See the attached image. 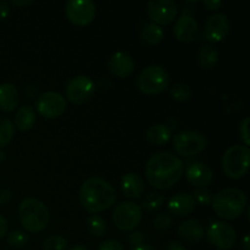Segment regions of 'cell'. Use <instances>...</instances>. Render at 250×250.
I'll use <instances>...</instances> for the list:
<instances>
[{"instance_id": "obj_10", "label": "cell", "mask_w": 250, "mask_h": 250, "mask_svg": "<svg viewBox=\"0 0 250 250\" xmlns=\"http://www.w3.org/2000/svg\"><path fill=\"white\" fill-rule=\"evenodd\" d=\"M66 16L76 26H87L94 20L97 7L90 0H70L65 7Z\"/></svg>"}, {"instance_id": "obj_35", "label": "cell", "mask_w": 250, "mask_h": 250, "mask_svg": "<svg viewBox=\"0 0 250 250\" xmlns=\"http://www.w3.org/2000/svg\"><path fill=\"white\" fill-rule=\"evenodd\" d=\"M98 250H125L122 244L120 242L110 239V241H105L104 243L100 244L99 249Z\"/></svg>"}, {"instance_id": "obj_25", "label": "cell", "mask_w": 250, "mask_h": 250, "mask_svg": "<svg viewBox=\"0 0 250 250\" xmlns=\"http://www.w3.org/2000/svg\"><path fill=\"white\" fill-rule=\"evenodd\" d=\"M217 60H219V53H217L216 48H214L211 44H207L199 50L198 62L202 68H205V70L212 68L216 65Z\"/></svg>"}, {"instance_id": "obj_24", "label": "cell", "mask_w": 250, "mask_h": 250, "mask_svg": "<svg viewBox=\"0 0 250 250\" xmlns=\"http://www.w3.org/2000/svg\"><path fill=\"white\" fill-rule=\"evenodd\" d=\"M146 138L151 144L163 146L166 144L171 138V132L165 125H153L146 132Z\"/></svg>"}, {"instance_id": "obj_20", "label": "cell", "mask_w": 250, "mask_h": 250, "mask_svg": "<svg viewBox=\"0 0 250 250\" xmlns=\"http://www.w3.org/2000/svg\"><path fill=\"white\" fill-rule=\"evenodd\" d=\"M178 237L187 243H197L204 237V227L195 220H187L178 227Z\"/></svg>"}, {"instance_id": "obj_27", "label": "cell", "mask_w": 250, "mask_h": 250, "mask_svg": "<svg viewBox=\"0 0 250 250\" xmlns=\"http://www.w3.org/2000/svg\"><path fill=\"white\" fill-rule=\"evenodd\" d=\"M170 94L176 102H187L192 98V88L187 83H176L170 89Z\"/></svg>"}, {"instance_id": "obj_21", "label": "cell", "mask_w": 250, "mask_h": 250, "mask_svg": "<svg viewBox=\"0 0 250 250\" xmlns=\"http://www.w3.org/2000/svg\"><path fill=\"white\" fill-rule=\"evenodd\" d=\"M19 105V92L11 83L0 84V110L10 112Z\"/></svg>"}, {"instance_id": "obj_12", "label": "cell", "mask_w": 250, "mask_h": 250, "mask_svg": "<svg viewBox=\"0 0 250 250\" xmlns=\"http://www.w3.org/2000/svg\"><path fill=\"white\" fill-rule=\"evenodd\" d=\"M36 107L43 117L56 119L65 112L66 100L60 93L46 92L37 99Z\"/></svg>"}, {"instance_id": "obj_43", "label": "cell", "mask_w": 250, "mask_h": 250, "mask_svg": "<svg viewBox=\"0 0 250 250\" xmlns=\"http://www.w3.org/2000/svg\"><path fill=\"white\" fill-rule=\"evenodd\" d=\"M132 250H158V249L153 248V247L150 246H139V247H136V248H133Z\"/></svg>"}, {"instance_id": "obj_17", "label": "cell", "mask_w": 250, "mask_h": 250, "mask_svg": "<svg viewBox=\"0 0 250 250\" xmlns=\"http://www.w3.org/2000/svg\"><path fill=\"white\" fill-rule=\"evenodd\" d=\"M186 178L192 186L197 188H204L209 186L214 178V172L211 168L204 163L190 164L186 171Z\"/></svg>"}, {"instance_id": "obj_13", "label": "cell", "mask_w": 250, "mask_h": 250, "mask_svg": "<svg viewBox=\"0 0 250 250\" xmlns=\"http://www.w3.org/2000/svg\"><path fill=\"white\" fill-rule=\"evenodd\" d=\"M229 29H231V24H229V17L222 12H217L210 16L205 22L203 34L207 41L211 43H219L226 38L227 34L229 33Z\"/></svg>"}, {"instance_id": "obj_28", "label": "cell", "mask_w": 250, "mask_h": 250, "mask_svg": "<svg viewBox=\"0 0 250 250\" xmlns=\"http://www.w3.org/2000/svg\"><path fill=\"white\" fill-rule=\"evenodd\" d=\"M14 136V125L7 117H0V148L7 146Z\"/></svg>"}, {"instance_id": "obj_23", "label": "cell", "mask_w": 250, "mask_h": 250, "mask_svg": "<svg viewBox=\"0 0 250 250\" xmlns=\"http://www.w3.org/2000/svg\"><path fill=\"white\" fill-rule=\"evenodd\" d=\"M163 38L164 31L158 24H146L141 32V41L148 46L158 45V44H160L163 42Z\"/></svg>"}, {"instance_id": "obj_7", "label": "cell", "mask_w": 250, "mask_h": 250, "mask_svg": "<svg viewBox=\"0 0 250 250\" xmlns=\"http://www.w3.org/2000/svg\"><path fill=\"white\" fill-rule=\"evenodd\" d=\"M142 221V209L132 202H124L116 205L112 212V222L119 229L133 231Z\"/></svg>"}, {"instance_id": "obj_5", "label": "cell", "mask_w": 250, "mask_h": 250, "mask_svg": "<svg viewBox=\"0 0 250 250\" xmlns=\"http://www.w3.org/2000/svg\"><path fill=\"white\" fill-rule=\"evenodd\" d=\"M222 170L227 177L239 180L247 175L250 164V150L246 146H229L222 156Z\"/></svg>"}, {"instance_id": "obj_42", "label": "cell", "mask_w": 250, "mask_h": 250, "mask_svg": "<svg viewBox=\"0 0 250 250\" xmlns=\"http://www.w3.org/2000/svg\"><path fill=\"white\" fill-rule=\"evenodd\" d=\"M31 0H23V1H19V0H14L12 1V4L16 5V6H23V5H28L31 4Z\"/></svg>"}, {"instance_id": "obj_6", "label": "cell", "mask_w": 250, "mask_h": 250, "mask_svg": "<svg viewBox=\"0 0 250 250\" xmlns=\"http://www.w3.org/2000/svg\"><path fill=\"white\" fill-rule=\"evenodd\" d=\"M170 83L168 73L163 66L150 65L137 77V87L144 94H158L165 90Z\"/></svg>"}, {"instance_id": "obj_11", "label": "cell", "mask_w": 250, "mask_h": 250, "mask_svg": "<svg viewBox=\"0 0 250 250\" xmlns=\"http://www.w3.org/2000/svg\"><path fill=\"white\" fill-rule=\"evenodd\" d=\"M94 83L88 76H76L66 85V98L72 104L80 105L88 102L94 94Z\"/></svg>"}, {"instance_id": "obj_31", "label": "cell", "mask_w": 250, "mask_h": 250, "mask_svg": "<svg viewBox=\"0 0 250 250\" xmlns=\"http://www.w3.org/2000/svg\"><path fill=\"white\" fill-rule=\"evenodd\" d=\"M29 241L28 234L24 233L23 231H20V229H16V231H12L11 233L7 236V244L12 248H22V247L26 246Z\"/></svg>"}, {"instance_id": "obj_34", "label": "cell", "mask_w": 250, "mask_h": 250, "mask_svg": "<svg viewBox=\"0 0 250 250\" xmlns=\"http://www.w3.org/2000/svg\"><path fill=\"white\" fill-rule=\"evenodd\" d=\"M249 117L243 119V121L239 125V136H241L242 141L244 142V146H248L250 144V137H249Z\"/></svg>"}, {"instance_id": "obj_33", "label": "cell", "mask_w": 250, "mask_h": 250, "mask_svg": "<svg viewBox=\"0 0 250 250\" xmlns=\"http://www.w3.org/2000/svg\"><path fill=\"white\" fill-rule=\"evenodd\" d=\"M171 225H172V217L166 212L156 215L153 221L154 229H158V231H166V229H170Z\"/></svg>"}, {"instance_id": "obj_44", "label": "cell", "mask_w": 250, "mask_h": 250, "mask_svg": "<svg viewBox=\"0 0 250 250\" xmlns=\"http://www.w3.org/2000/svg\"><path fill=\"white\" fill-rule=\"evenodd\" d=\"M243 248L244 250H250V244H249V236H246L243 239Z\"/></svg>"}, {"instance_id": "obj_22", "label": "cell", "mask_w": 250, "mask_h": 250, "mask_svg": "<svg viewBox=\"0 0 250 250\" xmlns=\"http://www.w3.org/2000/svg\"><path fill=\"white\" fill-rule=\"evenodd\" d=\"M36 124V112L28 105L21 106L15 115V125L20 131H28Z\"/></svg>"}, {"instance_id": "obj_9", "label": "cell", "mask_w": 250, "mask_h": 250, "mask_svg": "<svg viewBox=\"0 0 250 250\" xmlns=\"http://www.w3.org/2000/svg\"><path fill=\"white\" fill-rule=\"evenodd\" d=\"M208 241L217 249L229 250L233 248L237 241V234L233 227L227 222H212L207 231Z\"/></svg>"}, {"instance_id": "obj_38", "label": "cell", "mask_w": 250, "mask_h": 250, "mask_svg": "<svg viewBox=\"0 0 250 250\" xmlns=\"http://www.w3.org/2000/svg\"><path fill=\"white\" fill-rule=\"evenodd\" d=\"M10 14V7L6 1H0V20H5Z\"/></svg>"}, {"instance_id": "obj_19", "label": "cell", "mask_w": 250, "mask_h": 250, "mask_svg": "<svg viewBox=\"0 0 250 250\" xmlns=\"http://www.w3.org/2000/svg\"><path fill=\"white\" fill-rule=\"evenodd\" d=\"M121 189L125 197L129 199H137L141 197L144 192V182L141 176L137 173H127L122 177Z\"/></svg>"}, {"instance_id": "obj_18", "label": "cell", "mask_w": 250, "mask_h": 250, "mask_svg": "<svg viewBox=\"0 0 250 250\" xmlns=\"http://www.w3.org/2000/svg\"><path fill=\"white\" fill-rule=\"evenodd\" d=\"M195 202L193 199L192 194L188 193H178L175 194L168 200L167 209L175 216H187L194 210Z\"/></svg>"}, {"instance_id": "obj_15", "label": "cell", "mask_w": 250, "mask_h": 250, "mask_svg": "<svg viewBox=\"0 0 250 250\" xmlns=\"http://www.w3.org/2000/svg\"><path fill=\"white\" fill-rule=\"evenodd\" d=\"M173 34L177 41L182 43H190L197 39L199 34V26L192 15H182L173 26Z\"/></svg>"}, {"instance_id": "obj_30", "label": "cell", "mask_w": 250, "mask_h": 250, "mask_svg": "<svg viewBox=\"0 0 250 250\" xmlns=\"http://www.w3.org/2000/svg\"><path fill=\"white\" fill-rule=\"evenodd\" d=\"M66 248H67V241L59 234H51L43 242L44 250H65Z\"/></svg>"}, {"instance_id": "obj_3", "label": "cell", "mask_w": 250, "mask_h": 250, "mask_svg": "<svg viewBox=\"0 0 250 250\" xmlns=\"http://www.w3.org/2000/svg\"><path fill=\"white\" fill-rule=\"evenodd\" d=\"M212 209L215 214L225 220H234L241 216L247 208L244 192L237 188H225L212 197Z\"/></svg>"}, {"instance_id": "obj_8", "label": "cell", "mask_w": 250, "mask_h": 250, "mask_svg": "<svg viewBox=\"0 0 250 250\" xmlns=\"http://www.w3.org/2000/svg\"><path fill=\"white\" fill-rule=\"evenodd\" d=\"M207 138L195 131L180 132L173 139L175 150L182 156H195L207 148Z\"/></svg>"}, {"instance_id": "obj_1", "label": "cell", "mask_w": 250, "mask_h": 250, "mask_svg": "<svg viewBox=\"0 0 250 250\" xmlns=\"http://www.w3.org/2000/svg\"><path fill=\"white\" fill-rule=\"evenodd\" d=\"M185 167L178 156L172 153H156L146 165V176L148 182L158 189H168L182 177Z\"/></svg>"}, {"instance_id": "obj_29", "label": "cell", "mask_w": 250, "mask_h": 250, "mask_svg": "<svg viewBox=\"0 0 250 250\" xmlns=\"http://www.w3.org/2000/svg\"><path fill=\"white\" fill-rule=\"evenodd\" d=\"M164 197L159 193H149L142 200V208L146 211H155L163 205Z\"/></svg>"}, {"instance_id": "obj_2", "label": "cell", "mask_w": 250, "mask_h": 250, "mask_svg": "<svg viewBox=\"0 0 250 250\" xmlns=\"http://www.w3.org/2000/svg\"><path fill=\"white\" fill-rule=\"evenodd\" d=\"M81 205L88 212L104 211L116 202V190L109 182L99 177H92L84 181L80 193Z\"/></svg>"}, {"instance_id": "obj_37", "label": "cell", "mask_w": 250, "mask_h": 250, "mask_svg": "<svg viewBox=\"0 0 250 250\" xmlns=\"http://www.w3.org/2000/svg\"><path fill=\"white\" fill-rule=\"evenodd\" d=\"M203 5L208 10H216L222 6V1H220V0H205V1H203Z\"/></svg>"}, {"instance_id": "obj_4", "label": "cell", "mask_w": 250, "mask_h": 250, "mask_svg": "<svg viewBox=\"0 0 250 250\" xmlns=\"http://www.w3.org/2000/svg\"><path fill=\"white\" fill-rule=\"evenodd\" d=\"M20 222L31 233L43 231L49 222V210L43 202L36 198H27L19 205Z\"/></svg>"}, {"instance_id": "obj_32", "label": "cell", "mask_w": 250, "mask_h": 250, "mask_svg": "<svg viewBox=\"0 0 250 250\" xmlns=\"http://www.w3.org/2000/svg\"><path fill=\"white\" fill-rule=\"evenodd\" d=\"M193 199L195 203L200 205H209L212 202V193L209 189H205V188H197V189L193 192Z\"/></svg>"}, {"instance_id": "obj_16", "label": "cell", "mask_w": 250, "mask_h": 250, "mask_svg": "<svg viewBox=\"0 0 250 250\" xmlns=\"http://www.w3.org/2000/svg\"><path fill=\"white\" fill-rule=\"evenodd\" d=\"M109 70L117 78L129 77L134 71L133 58L125 51H117L110 58Z\"/></svg>"}, {"instance_id": "obj_41", "label": "cell", "mask_w": 250, "mask_h": 250, "mask_svg": "<svg viewBox=\"0 0 250 250\" xmlns=\"http://www.w3.org/2000/svg\"><path fill=\"white\" fill-rule=\"evenodd\" d=\"M166 250H186V248L182 246V243H180V242H171V243H168V246L166 247Z\"/></svg>"}, {"instance_id": "obj_14", "label": "cell", "mask_w": 250, "mask_h": 250, "mask_svg": "<svg viewBox=\"0 0 250 250\" xmlns=\"http://www.w3.org/2000/svg\"><path fill=\"white\" fill-rule=\"evenodd\" d=\"M177 5L171 0H151L148 2L149 17L158 23V26L171 23L177 16Z\"/></svg>"}, {"instance_id": "obj_39", "label": "cell", "mask_w": 250, "mask_h": 250, "mask_svg": "<svg viewBox=\"0 0 250 250\" xmlns=\"http://www.w3.org/2000/svg\"><path fill=\"white\" fill-rule=\"evenodd\" d=\"M11 200V193L7 189H0V205L7 204Z\"/></svg>"}, {"instance_id": "obj_40", "label": "cell", "mask_w": 250, "mask_h": 250, "mask_svg": "<svg viewBox=\"0 0 250 250\" xmlns=\"http://www.w3.org/2000/svg\"><path fill=\"white\" fill-rule=\"evenodd\" d=\"M7 232V221L4 216L0 215V239L6 234Z\"/></svg>"}, {"instance_id": "obj_45", "label": "cell", "mask_w": 250, "mask_h": 250, "mask_svg": "<svg viewBox=\"0 0 250 250\" xmlns=\"http://www.w3.org/2000/svg\"><path fill=\"white\" fill-rule=\"evenodd\" d=\"M71 250H89V249L84 246H75Z\"/></svg>"}, {"instance_id": "obj_26", "label": "cell", "mask_w": 250, "mask_h": 250, "mask_svg": "<svg viewBox=\"0 0 250 250\" xmlns=\"http://www.w3.org/2000/svg\"><path fill=\"white\" fill-rule=\"evenodd\" d=\"M85 226H87L88 232L92 236L103 237L106 233V222L104 219L97 216V215H92V216L88 217Z\"/></svg>"}, {"instance_id": "obj_36", "label": "cell", "mask_w": 250, "mask_h": 250, "mask_svg": "<svg viewBox=\"0 0 250 250\" xmlns=\"http://www.w3.org/2000/svg\"><path fill=\"white\" fill-rule=\"evenodd\" d=\"M128 242L132 246L139 247L143 243V234H142L141 232L133 231L131 234H128Z\"/></svg>"}]
</instances>
